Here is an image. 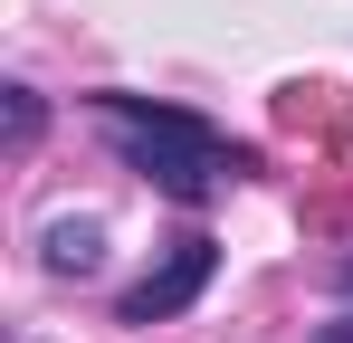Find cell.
Returning <instances> with one entry per match:
<instances>
[{
  "mask_svg": "<svg viewBox=\"0 0 353 343\" xmlns=\"http://www.w3.org/2000/svg\"><path fill=\"white\" fill-rule=\"evenodd\" d=\"M96 134H105L153 191H172V200H191V210L220 200V191L239 181V153H230V143H220L201 114L153 105V96H96Z\"/></svg>",
  "mask_w": 353,
  "mask_h": 343,
  "instance_id": "6da1fadb",
  "label": "cell"
},
{
  "mask_svg": "<svg viewBox=\"0 0 353 343\" xmlns=\"http://www.w3.org/2000/svg\"><path fill=\"white\" fill-rule=\"evenodd\" d=\"M210 267H220V248H210V238H201V229H191V238H172V258H163V267H153V277H143V286H124V305H115V324H172L181 305H191V295H201V286H210Z\"/></svg>",
  "mask_w": 353,
  "mask_h": 343,
  "instance_id": "7a4b0ae2",
  "label": "cell"
},
{
  "mask_svg": "<svg viewBox=\"0 0 353 343\" xmlns=\"http://www.w3.org/2000/svg\"><path fill=\"white\" fill-rule=\"evenodd\" d=\"M96 238H105L96 220H77V210H58V220H48V248H39V258H48V277H86V267L105 258Z\"/></svg>",
  "mask_w": 353,
  "mask_h": 343,
  "instance_id": "3957f363",
  "label": "cell"
},
{
  "mask_svg": "<svg viewBox=\"0 0 353 343\" xmlns=\"http://www.w3.org/2000/svg\"><path fill=\"white\" fill-rule=\"evenodd\" d=\"M0 134H10V153H29V143H39V96H29V86H10V105H0Z\"/></svg>",
  "mask_w": 353,
  "mask_h": 343,
  "instance_id": "277c9868",
  "label": "cell"
},
{
  "mask_svg": "<svg viewBox=\"0 0 353 343\" xmlns=\"http://www.w3.org/2000/svg\"><path fill=\"white\" fill-rule=\"evenodd\" d=\"M315 343H353V315H334V324H325V334H315Z\"/></svg>",
  "mask_w": 353,
  "mask_h": 343,
  "instance_id": "5b68a950",
  "label": "cell"
}]
</instances>
